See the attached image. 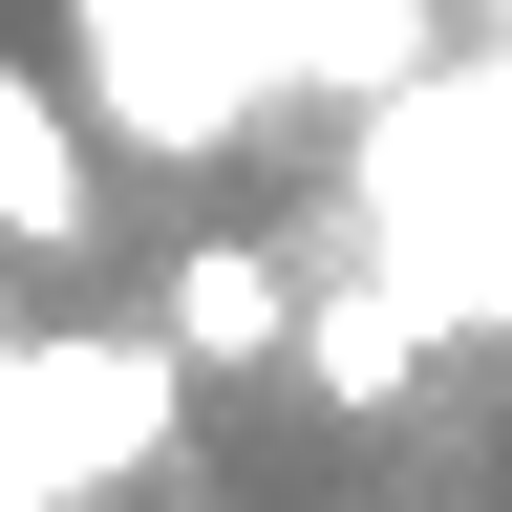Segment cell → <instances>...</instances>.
<instances>
[{"label":"cell","mask_w":512,"mask_h":512,"mask_svg":"<svg viewBox=\"0 0 512 512\" xmlns=\"http://www.w3.org/2000/svg\"><path fill=\"white\" fill-rule=\"evenodd\" d=\"M342 214H363L384 278L427 299V342H491L512 320V43H427L406 86H363Z\"/></svg>","instance_id":"obj_1"},{"label":"cell","mask_w":512,"mask_h":512,"mask_svg":"<svg viewBox=\"0 0 512 512\" xmlns=\"http://www.w3.org/2000/svg\"><path fill=\"white\" fill-rule=\"evenodd\" d=\"M0 256H86V107L22 43H0Z\"/></svg>","instance_id":"obj_2"},{"label":"cell","mask_w":512,"mask_h":512,"mask_svg":"<svg viewBox=\"0 0 512 512\" xmlns=\"http://www.w3.org/2000/svg\"><path fill=\"white\" fill-rule=\"evenodd\" d=\"M278 363H320V406H406V384H427V299L384 278V256H342V278L299 299V342H278Z\"/></svg>","instance_id":"obj_3"},{"label":"cell","mask_w":512,"mask_h":512,"mask_svg":"<svg viewBox=\"0 0 512 512\" xmlns=\"http://www.w3.org/2000/svg\"><path fill=\"white\" fill-rule=\"evenodd\" d=\"M150 320H171V363H278V342H299V256H235V235H214V256H171Z\"/></svg>","instance_id":"obj_4"}]
</instances>
